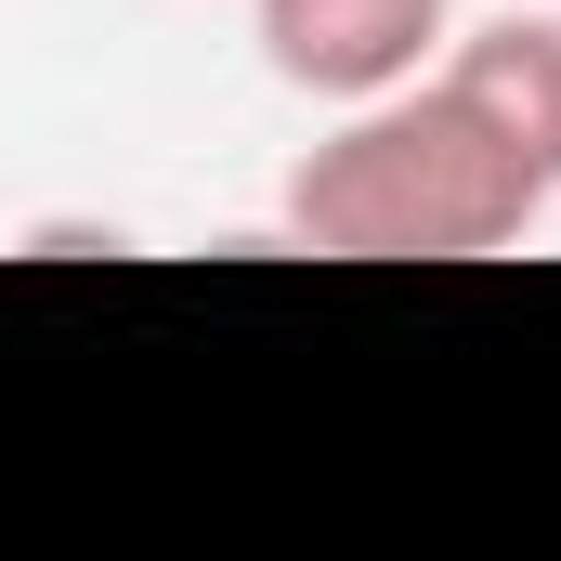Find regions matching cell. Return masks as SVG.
Masks as SVG:
<instances>
[{"label": "cell", "instance_id": "3", "mask_svg": "<svg viewBox=\"0 0 561 561\" xmlns=\"http://www.w3.org/2000/svg\"><path fill=\"white\" fill-rule=\"evenodd\" d=\"M444 79L496 118V144L561 196V13H496L470 39H444Z\"/></svg>", "mask_w": 561, "mask_h": 561}, {"label": "cell", "instance_id": "2", "mask_svg": "<svg viewBox=\"0 0 561 561\" xmlns=\"http://www.w3.org/2000/svg\"><path fill=\"white\" fill-rule=\"evenodd\" d=\"M249 39L287 92L313 105H379L444 66L457 39V0H249Z\"/></svg>", "mask_w": 561, "mask_h": 561}, {"label": "cell", "instance_id": "1", "mask_svg": "<svg viewBox=\"0 0 561 561\" xmlns=\"http://www.w3.org/2000/svg\"><path fill=\"white\" fill-rule=\"evenodd\" d=\"M275 209L327 262H483V249H523L561 196L431 66L405 92H379V105H340V131L287 170Z\"/></svg>", "mask_w": 561, "mask_h": 561}]
</instances>
